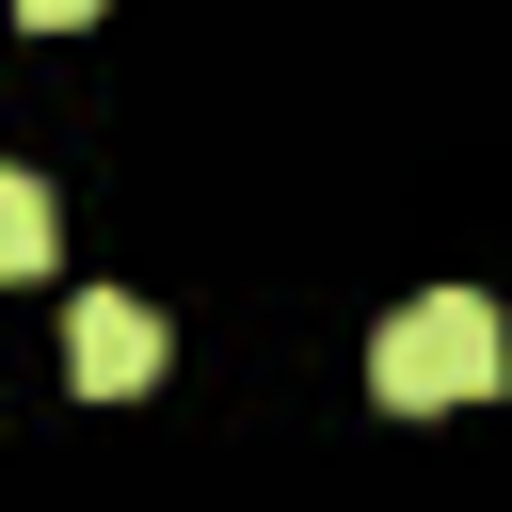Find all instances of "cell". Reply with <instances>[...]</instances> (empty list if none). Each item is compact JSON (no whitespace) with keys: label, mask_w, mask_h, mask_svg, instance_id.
<instances>
[{"label":"cell","mask_w":512,"mask_h":512,"mask_svg":"<svg viewBox=\"0 0 512 512\" xmlns=\"http://www.w3.org/2000/svg\"><path fill=\"white\" fill-rule=\"evenodd\" d=\"M16 16H32V32H80V16H96V0H16Z\"/></svg>","instance_id":"obj_4"},{"label":"cell","mask_w":512,"mask_h":512,"mask_svg":"<svg viewBox=\"0 0 512 512\" xmlns=\"http://www.w3.org/2000/svg\"><path fill=\"white\" fill-rule=\"evenodd\" d=\"M160 352H176L160 304H128V288H80V304H64V368H80V400H144Z\"/></svg>","instance_id":"obj_2"},{"label":"cell","mask_w":512,"mask_h":512,"mask_svg":"<svg viewBox=\"0 0 512 512\" xmlns=\"http://www.w3.org/2000/svg\"><path fill=\"white\" fill-rule=\"evenodd\" d=\"M48 240H64L48 176H16V160H0V272H48Z\"/></svg>","instance_id":"obj_3"},{"label":"cell","mask_w":512,"mask_h":512,"mask_svg":"<svg viewBox=\"0 0 512 512\" xmlns=\"http://www.w3.org/2000/svg\"><path fill=\"white\" fill-rule=\"evenodd\" d=\"M368 384H384V416H448V400L512 384V320H496L480 288H432V304H400V320L368 336Z\"/></svg>","instance_id":"obj_1"}]
</instances>
